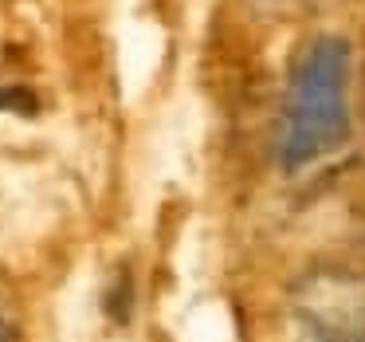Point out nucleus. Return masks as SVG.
<instances>
[{"mask_svg": "<svg viewBox=\"0 0 365 342\" xmlns=\"http://www.w3.org/2000/svg\"><path fill=\"white\" fill-rule=\"evenodd\" d=\"M349 44L341 36H314L299 51L275 146L287 173L310 169L349 142Z\"/></svg>", "mask_w": 365, "mask_h": 342, "instance_id": "nucleus-1", "label": "nucleus"}, {"mask_svg": "<svg viewBox=\"0 0 365 342\" xmlns=\"http://www.w3.org/2000/svg\"><path fill=\"white\" fill-rule=\"evenodd\" d=\"M307 342H365V283L346 271L310 276L294 303Z\"/></svg>", "mask_w": 365, "mask_h": 342, "instance_id": "nucleus-2", "label": "nucleus"}, {"mask_svg": "<svg viewBox=\"0 0 365 342\" xmlns=\"http://www.w3.org/2000/svg\"><path fill=\"white\" fill-rule=\"evenodd\" d=\"M130 307H134V283H130V276L122 271V276L114 279L110 295H106V315H110L114 323H126V318H130Z\"/></svg>", "mask_w": 365, "mask_h": 342, "instance_id": "nucleus-3", "label": "nucleus"}]
</instances>
